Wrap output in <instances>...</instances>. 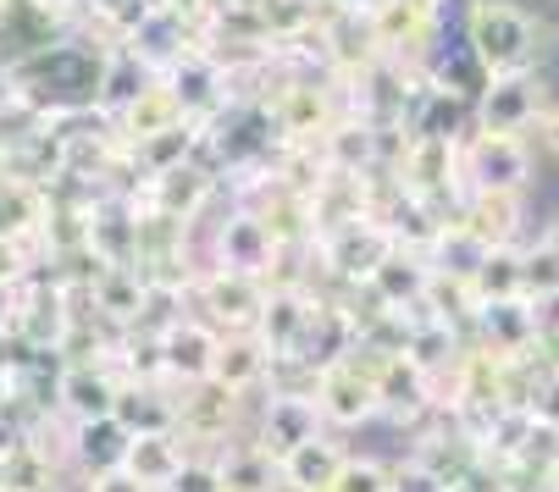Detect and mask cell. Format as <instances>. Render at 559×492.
I'll list each match as a JSON object with an SVG mask.
<instances>
[{
	"label": "cell",
	"mask_w": 559,
	"mask_h": 492,
	"mask_svg": "<svg viewBox=\"0 0 559 492\" xmlns=\"http://www.w3.org/2000/svg\"><path fill=\"white\" fill-rule=\"evenodd\" d=\"M460 39L476 50V61L488 67V77L532 72L548 56V28L526 0H465Z\"/></svg>",
	"instance_id": "1"
},
{
	"label": "cell",
	"mask_w": 559,
	"mask_h": 492,
	"mask_svg": "<svg viewBox=\"0 0 559 492\" xmlns=\"http://www.w3.org/2000/svg\"><path fill=\"white\" fill-rule=\"evenodd\" d=\"M537 183V155L526 133L471 128L460 139V189L465 194H526Z\"/></svg>",
	"instance_id": "2"
},
{
	"label": "cell",
	"mask_w": 559,
	"mask_h": 492,
	"mask_svg": "<svg viewBox=\"0 0 559 492\" xmlns=\"http://www.w3.org/2000/svg\"><path fill=\"white\" fill-rule=\"evenodd\" d=\"M316 409L322 421L338 427V432H355L366 421L382 416V387H377V371L355 355H338L316 371Z\"/></svg>",
	"instance_id": "3"
},
{
	"label": "cell",
	"mask_w": 559,
	"mask_h": 492,
	"mask_svg": "<svg viewBox=\"0 0 559 492\" xmlns=\"http://www.w3.org/2000/svg\"><path fill=\"white\" fill-rule=\"evenodd\" d=\"M277 255H283L277 232H272V227H266V216H261V211H250V205H233V211L211 227V266H222V272H238V277H261V283H272ZM211 266H205V272H211Z\"/></svg>",
	"instance_id": "4"
},
{
	"label": "cell",
	"mask_w": 559,
	"mask_h": 492,
	"mask_svg": "<svg viewBox=\"0 0 559 492\" xmlns=\"http://www.w3.org/2000/svg\"><path fill=\"white\" fill-rule=\"evenodd\" d=\"M200 310V321H211L216 333H255V321H261V310H266V283L261 277H238V272H222V266H211V272H200V277H189V288H183Z\"/></svg>",
	"instance_id": "5"
},
{
	"label": "cell",
	"mask_w": 559,
	"mask_h": 492,
	"mask_svg": "<svg viewBox=\"0 0 559 492\" xmlns=\"http://www.w3.org/2000/svg\"><path fill=\"white\" fill-rule=\"evenodd\" d=\"M548 106L554 100H548V72L543 67L499 72V77H488V89L476 95V128H488V133H532Z\"/></svg>",
	"instance_id": "6"
},
{
	"label": "cell",
	"mask_w": 559,
	"mask_h": 492,
	"mask_svg": "<svg viewBox=\"0 0 559 492\" xmlns=\"http://www.w3.org/2000/svg\"><path fill=\"white\" fill-rule=\"evenodd\" d=\"M122 371L111 360H61V376H56V416L61 421H100L117 409V393H122Z\"/></svg>",
	"instance_id": "7"
},
{
	"label": "cell",
	"mask_w": 559,
	"mask_h": 492,
	"mask_svg": "<svg viewBox=\"0 0 559 492\" xmlns=\"http://www.w3.org/2000/svg\"><path fill=\"white\" fill-rule=\"evenodd\" d=\"M322 427H328V421H322V409H316V393H277V387H266L255 421H250V437H255L272 459H283L288 448L310 443Z\"/></svg>",
	"instance_id": "8"
},
{
	"label": "cell",
	"mask_w": 559,
	"mask_h": 492,
	"mask_svg": "<svg viewBox=\"0 0 559 492\" xmlns=\"http://www.w3.org/2000/svg\"><path fill=\"white\" fill-rule=\"evenodd\" d=\"M216 349H222V333L189 310L162 333V376L173 387H194L216 371Z\"/></svg>",
	"instance_id": "9"
},
{
	"label": "cell",
	"mask_w": 559,
	"mask_h": 492,
	"mask_svg": "<svg viewBox=\"0 0 559 492\" xmlns=\"http://www.w3.org/2000/svg\"><path fill=\"white\" fill-rule=\"evenodd\" d=\"M266 117L283 139L294 144H316L328 128H333V100L328 89H316V84H283L272 100H266Z\"/></svg>",
	"instance_id": "10"
},
{
	"label": "cell",
	"mask_w": 559,
	"mask_h": 492,
	"mask_svg": "<svg viewBox=\"0 0 559 492\" xmlns=\"http://www.w3.org/2000/svg\"><path fill=\"white\" fill-rule=\"evenodd\" d=\"M344 459H349V448H338L328 432H316L310 443H299L277 459V487L283 492H333Z\"/></svg>",
	"instance_id": "11"
},
{
	"label": "cell",
	"mask_w": 559,
	"mask_h": 492,
	"mask_svg": "<svg viewBox=\"0 0 559 492\" xmlns=\"http://www.w3.org/2000/svg\"><path fill=\"white\" fill-rule=\"evenodd\" d=\"M454 216L488 250H504V243H521V232H526V194H465Z\"/></svg>",
	"instance_id": "12"
},
{
	"label": "cell",
	"mask_w": 559,
	"mask_h": 492,
	"mask_svg": "<svg viewBox=\"0 0 559 492\" xmlns=\"http://www.w3.org/2000/svg\"><path fill=\"white\" fill-rule=\"evenodd\" d=\"M133 432L117 421V416H100V421H67V465L78 476H95V470H117L122 454H128Z\"/></svg>",
	"instance_id": "13"
},
{
	"label": "cell",
	"mask_w": 559,
	"mask_h": 492,
	"mask_svg": "<svg viewBox=\"0 0 559 492\" xmlns=\"http://www.w3.org/2000/svg\"><path fill=\"white\" fill-rule=\"evenodd\" d=\"M111 122H117V139H122V144H139V139L167 133V128H178V122H189V117H183L178 89L167 84V72H162V77H150V84H144Z\"/></svg>",
	"instance_id": "14"
},
{
	"label": "cell",
	"mask_w": 559,
	"mask_h": 492,
	"mask_svg": "<svg viewBox=\"0 0 559 492\" xmlns=\"http://www.w3.org/2000/svg\"><path fill=\"white\" fill-rule=\"evenodd\" d=\"M45 221H50V189L45 183L17 178V172L0 178V238H17V243H34L39 250Z\"/></svg>",
	"instance_id": "15"
},
{
	"label": "cell",
	"mask_w": 559,
	"mask_h": 492,
	"mask_svg": "<svg viewBox=\"0 0 559 492\" xmlns=\"http://www.w3.org/2000/svg\"><path fill=\"white\" fill-rule=\"evenodd\" d=\"M222 387L255 398L272 376V349L261 344V333H222V349H216V371H211Z\"/></svg>",
	"instance_id": "16"
},
{
	"label": "cell",
	"mask_w": 559,
	"mask_h": 492,
	"mask_svg": "<svg viewBox=\"0 0 559 492\" xmlns=\"http://www.w3.org/2000/svg\"><path fill=\"white\" fill-rule=\"evenodd\" d=\"M189 454H194V448H189V437H183L178 427H173V432H139V437L128 443V454H122V470L162 492V487L189 465Z\"/></svg>",
	"instance_id": "17"
},
{
	"label": "cell",
	"mask_w": 559,
	"mask_h": 492,
	"mask_svg": "<svg viewBox=\"0 0 559 492\" xmlns=\"http://www.w3.org/2000/svg\"><path fill=\"white\" fill-rule=\"evenodd\" d=\"M111 416L139 437V432H173L178 427V393H167V382H122Z\"/></svg>",
	"instance_id": "18"
},
{
	"label": "cell",
	"mask_w": 559,
	"mask_h": 492,
	"mask_svg": "<svg viewBox=\"0 0 559 492\" xmlns=\"http://www.w3.org/2000/svg\"><path fill=\"white\" fill-rule=\"evenodd\" d=\"M476 304H499V299H526V243H504L488 250L483 266L471 272Z\"/></svg>",
	"instance_id": "19"
},
{
	"label": "cell",
	"mask_w": 559,
	"mask_h": 492,
	"mask_svg": "<svg viewBox=\"0 0 559 492\" xmlns=\"http://www.w3.org/2000/svg\"><path fill=\"white\" fill-rule=\"evenodd\" d=\"M333 492H393V465H382L377 454H349Z\"/></svg>",
	"instance_id": "20"
},
{
	"label": "cell",
	"mask_w": 559,
	"mask_h": 492,
	"mask_svg": "<svg viewBox=\"0 0 559 492\" xmlns=\"http://www.w3.org/2000/svg\"><path fill=\"white\" fill-rule=\"evenodd\" d=\"M45 266V255L34 250V243H17V238H0V293L23 288L34 272Z\"/></svg>",
	"instance_id": "21"
},
{
	"label": "cell",
	"mask_w": 559,
	"mask_h": 492,
	"mask_svg": "<svg viewBox=\"0 0 559 492\" xmlns=\"http://www.w3.org/2000/svg\"><path fill=\"white\" fill-rule=\"evenodd\" d=\"M162 492H222V470H216L211 454H189V465H183Z\"/></svg>",
	"instance_id": "22"
},
{
	"label": "cell",
	"mask_w": 559,
	"mask_h": 492,
	"mask_svg": "<svg viewBox=\"0 0 559 492\" xmlns=\"http://www.w3.org/2000/svg\"><path fill=\"white\" fill-rule=\"evenodd\" d=\"M526 139L537 144V155H543V160H554V167H559V100L537 117V128H532Z\"/></svg>",
	"instance_id": "23"
},
{
	"label": "cell",
	"mask_w": 559,
	"mask_h": 492,
	"mask_svg": "<svg viewBox=\"0 0 559 492\" xmlns=\"http://www.w3.org/2000/svg\"><path fill=\"white\" fill-rule=\"evenodd\" d=\"M84 492H155V487H144L139 476H128V470L117 465V470H95V476H84Z\"/></svg>",
	"instance_id": "24"
},
{
	"label": "cell",
	"mask_w": 559,
	"mask_h": 492,
	"mask_svg": "<svg viewBox=\"0 0 559 492\" xmlns=\"http://www.w3.org/2000/svg\"><path fill=\"white\" fill-rule=\"evenodd\" d=\"M537 243H543V250H548V255L559 261V216H554V221H548V227L537 232Z\"/></svg>",
	"instance_id": "25"
},
{
	"label": "cell",
	"mask_w": 559,
	"mask_h": 492,
	"mask_svg": "<svg viewBox=\"0 0 559 492\" xmlns=\"http://www.w3.org/2000/svg\"><path fill=\"white\" fill-rule=\"evenodd\" d=\"M0 338H12V293H0Z\"/></svg>",
	"instance_id": "26"
},
{
	"label": "cell",
	"mask_w": 559,
	"mask_h": 492,
	"mask_svg": "<svg viewBox=\"0 0 559 492\" xmlns=\"http://www.w3.org/2000/svg\"><path fill=\"white\" fill-rule=\"evenodd\" d=\"M0 492H7V448H0Z\"/></svg>",
	"instance_id": "27"
},
{
	"label": "cell",
	"mask_w": 559,
	"mask_h": 492,
	"mask_svg": "<svg viewBox=\"0 0 559 492\" xmlns=\"http://www.w3.org/2000/svg\"><path fill=\"white\" fill-rule=\"evenodd\" d=\"M61 492H84V481H67V487H61Z\"/></svg>",
	"instance_id": "28"
},
{
	"label": "cell",
	"mask_w": 559,
	"mask_h": 492,
	"mask_svg": "<svg viewBox=\"0 0 559 492\" xmlns=\"http://www.w3.org/2000/svg\"><path fill=\"white\" fill-rule=\"evenodd\" d=\"M0 7H12V0H0Z\"/></svg>",
	"instance_id": "29"
}]
</instances>
